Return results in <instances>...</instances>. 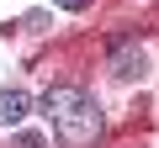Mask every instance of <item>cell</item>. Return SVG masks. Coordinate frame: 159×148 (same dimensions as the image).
Returning a JSON list of instances; mask_svg holds the SVG:
<instances>
[{"mask_svg":"<svg viewBox=\"0 0 159 148\" xmlns=\"http://www.w3.org/2000/svg\"><path fill=\"white\" fill-rule=\"evenodd\" d=\"M43 106H48V116H53V127H58V137H64L69 148H90V143L101 137V106H96L85 90L53 85Z\"/></svg>","mask_w":159,"mask_h":148,"instance_id":"6da1fadb","label":"cell"},{"mask_svg":"<svg viewBox=\"0 0 159 148\" xmlns=\"http://www.w3.org/2000/svg\"><path fill=\"white\" fill-rule=\"evenodd\" d=\"M53 6H64V11H85L90 0H53Z\"/></svg>","mask_w":159,"mask_h":148,"instance_id":"5b68a950","label":"cell"},{"mask_svg":"<svg viewBox=\"0 0 159 148\" xmlns=\"http://www.w3.org/2000/svg\"><path fill=\"white\" fill-rule=\"evenodd\" d=\"M27 116V95L21 90H0V127H16Z\"/></svg>","mask_w":159,"mask_h":148,"instance_id":"3957f363","label":"cell"},{"mask_svg":"<svg viewBox=\"0 0 159 148\" xmlns=\"http://www.w3.org/2000/svg\"><path fill=\"white\" fill-rule=\"evenodd\" d=\"M111 69L122 74V80H133V74H143V48H138V42H122V48L111 53Z\"/></svg>","mask_w":159,"mask_h":148,"instance_id":"7a4b0ae2","label":"cell"},{"mask_svg":"<svg viewBox=\"0 0 159 148\" xmlns=\"http://www.w3.org/2000/svg\"><path fill=\"white\" fill-rule=\"evenodd\" d=\"M16 148H48V143H43L37 132H21V137H16Z\"/></svg>","mask_w":159,"mask_h":148,"instance_id":"277c9868","label":"cell"}]
</instances>
